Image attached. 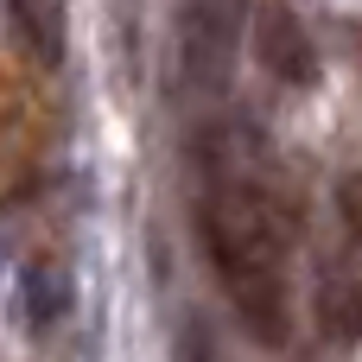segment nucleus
Instances as JSON below:
<instances>
[{"label":"nucleus","mask_w":362,"mask_h":362,"mask_svg":"<svg viewBox=\"0 0 362 362\" xmlns=\"http://www.w3.org/2000/svg\"><path fill=\"white\" fill-rule=\"evenodd\" d=\"M197 235H204V255L235 305V318L255 331V344L280 350L293 318H286V280H280V261H286V235L274 223V210L235 185V178H216L204 197H197Z\"/></svg>","instance_id":"f257e3e1"},{"label":"nucleus","mask_w":362,"mask_h":362,"mask_svg":"<svg viewBox=\"0 0 362 362\" xmlns=\"http://www.w3.org/2000/svg\"><path fill=\"white\" fill-rule=\"evenodd\" d=\"M255 57H261L267 76H280V83H293V89H305V83L318 76L312 32H305V19H299L286 0H261V6H255Z\"/></svg>","instance_id":"f03ea898"},{"label":"nucleus","mask_w":362,"mask_h":362,"mask_svg":"<svg viewBox=\"0 0 362 362\" xmlns=\"http://www.w3.org/2000/svg\"><path fill=\"white\" fill-rule=\"evenodd\" d=\"M235 51V0H185V70L197 89H216Z\"/></svg>","instance_id":"7ed1b4c3"},{"label":"nucleus","mask_w":362,"mask_h":362,"mask_svg":"<svg viewBox=\"0 0 362 362\" xmlns=\"http://www.w3.org/2000/svg\"><path fill=\"white\" fill-rule=\"evenodd\" d=\"M6 25H13V45L32 64L51 70L64 57V0H6Z\"/></svg>","instance_id":"20e7f679"},{"label":"nucleus","mask_w":362,"mask_h":362,"mask_svg":"<svg viewBox=\"0 0 362 362\" xmlns=\"http://www.w3.org/2000/svg\"><path fill=\"white\" fill-rule=\"evenodd\" d=\"M318 331L331 344H362V280L337 274L318 286Z\"/></svg>","instance_id":"39448f33"},{"label":"nucleus","mask_w":362,"mask_h":362,"mask_svg":"<svg viewBox=\"0 0 362 362\" xmlns=\"http://www.w3.org/2000/svg\"><path fill=\"white\" fill-rule=\"evenodd\" d=\"M337 210H344V223L362 235V178H350V185H337Z\"/></svg>","instance_id":"423d86ee"}]
</instances>
